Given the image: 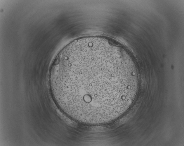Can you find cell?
Listing matches in <instances>:
<instances>
[{"instance_id":"cell-1","label":"cell","mask_w":184,"mask_h":146,"mask_svg":"<svg viewBox=\"0 0 184 146\" xmlns=\"http://www.w3.org/2000/svg\"><path fill=\"white\" fill-rule=\"evenodd\" d=\"M130 79L113 63L96 58L66 61L49 74L52 94L59 107L70 117L89 122L121 115Z\"/></svg>"}]
</instances>
